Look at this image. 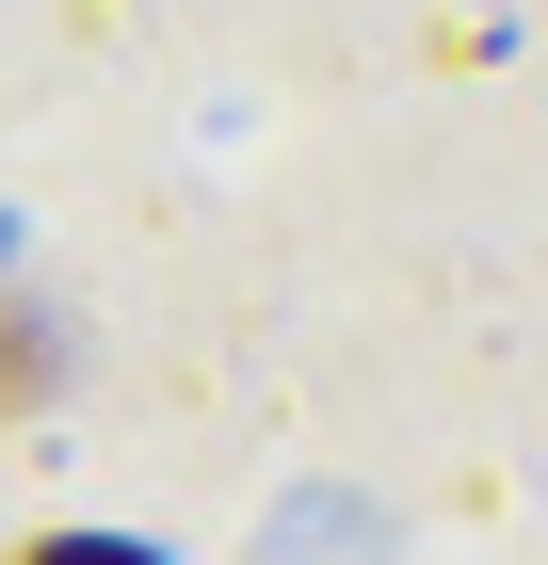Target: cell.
Instances as JSON below:
<instances>
[{
    "label": "cell",
    "mask_w": 548,
    "mask_h": 565,
    "mask_svg": "<svg viewBox=\"0 0 548 565\" xmlns=\"http://www.w3.org/2000/svg\"><path fill=\"white\" fill-rule=\"evenodd\" d=\"M33 565H146V550H82V533H65V550H33Z\"/></svg>",
    "instance_id": "7a4b0ae2"
},
{
    "label": "cell",
    "mask_w": 548,
    "mask_h": 565,
    "mask_svg": "<svg viewBox=\"0 0 548 565\" xmlns=\"http://www.w3.org/2000/svg\"><path fill=\"white\" fill-rule=\"evenodd\" d=\"M49 372H65V340H49L33 307L0 291V404H49Z\"/></svg>",
    "instance_id": "6da1fadb"
}]
</instances>
